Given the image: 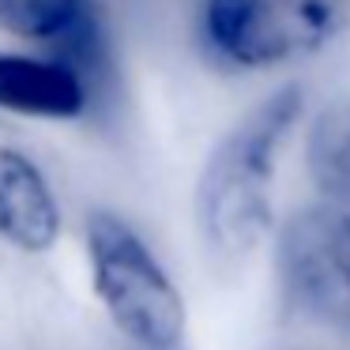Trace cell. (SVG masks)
I'll return each mask as SVG.
<instances>
[{"label": "cell", "instance_id": "6da1fadb", "mask_svg": "<svg viewBox=\"0 0 350 350\" xmlns=\"http://www.w3.org/2000/svg\"><path fill=\"white\" fill-rule=\"evenodd\" d=\"M305 113V87L282 83L211 147L196 181V222L219 264H241L275 222V174Z\"/></svg>", "mask_w": 350, "mask_h": 350}, {"label": "cell", "instance_id": "7a4b0ae2", "mask_svg": "<svg viewBox=\"0 0 350 350\" xmlns=\"http://www.w3.org/2000/svg\"><path fill=\"white\" fill-rule=\"evenodd\" d=\"M94 294L124 339L144 350H174L185 339V297L147 241L113 211L87 219Z\"/></svg>", "mask_w": 350, "mask_h": 350}, {"label": "cell", "instance_id": "3957f363", "mask_svg": "<svg viewBox=\"0 0 350 350\" xmlns=\"http://www.w3.org/2000/svg\"><path fill=\"white\" fill-rule=\"evenodd\" d=\"M350 0H204V34L234 68H279L320 49Z\"/></svg>", "mask_w": 350, "mask_h": 350}, {"label": "cell", "instance_id": "277c9868", "mask_svg": "<svg viewBox=\"0 0 350 350\" xmlns=\"http://www.w3.org/2000/svg\"><path fill=\"white\" fill-rule=\"evenodd\" d=\"M279 286L297 312L350 332V204L309 207L279 234Z\"/></svg>", "mask_w": 350, "mask_h": 350}, {"label": "cell", "instance_id": "5b68a950", "mask_svg": "<svg viewBox=\"0 0 350 350\" xmlns=\"http://www.w3.org/2000/svg\"><path fill=\"white\" fill-rule=\"evenodd\" d=\"M91 106V87L76 64L53 53L0 49V113L27 121H79Z\"/></svg>", "mask_w": 350, "mask_h": 350}, {"label": "cell", "instance_id": "8992f818", "mask_svg": "<svg viewBox=\"0 0 350 350\" xmlns=\"http://www.w3.org/2000/svg\"><path fill=\"white\" fill-rule=\"evenodd\" d=\"M61 226V204L46 170L23 147L0 144V237L19 252H49Z\"/></svg>", "mask_w": 350, "mask_h": 350}, {"label": "cell", "instance_id": "52a82bcc", "mask_svg": "<svg viewBox=\"0 0 350 350\" xmlns=\"http://www.w3.org/2000/svg\"><path fill=\"white\" fill-rule=\"evenodd\" d=\"M0 31L38 42L83 76H94V64L102 61L94 0H0Z\"/></svg>", "mask_w": 350, "mask_h": 350}, {"label": "cell", "instance_id": "ba28073f", "mask_svg": "<svg viewBox=\"0 0 350 350\" xmlns=\"http://www.w3.org/2000/svg\"><path fill=\"white\" fill-rule=\"evenodd\" d=\"M305 170L332 204H350V98L327 102L305 132Z\"/></svg>", "mask_w": 350, "mask_h": 350}]
</instances>
